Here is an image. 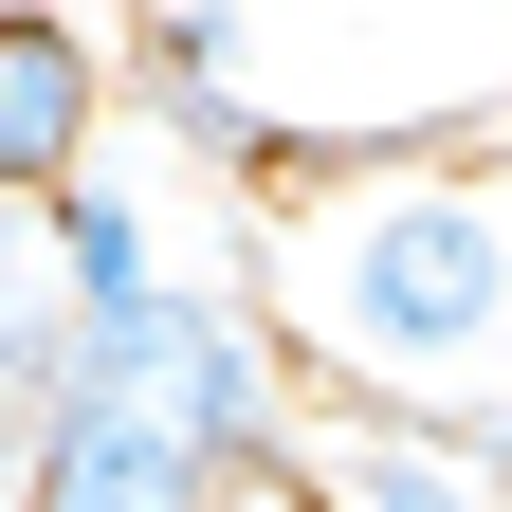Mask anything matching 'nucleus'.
Listing matches in <instances>:
<instances>
[{"label":"nucleus","instance_id":"6e6552de","mask_svg":"<svg viewBox=\"0 0 512 512\" xmlns=\"http://www.w3.org/2000/svg\"><path fill=\"white\" fill-rule=\"evenodd\" d=\"M37 220H55V256H74V311H92V330H110V311H147V293H165V220H147V183H128L110 147H92L74 183H55Z\"/></svg>","mask_w":512,"mask_h":512},{"label":"nucleus","instance_id":"423d86ee","mask_svg":"<svg viewBox=\"0 0 512 512\" xmlns=\"http://www.w3.org/2000/svg\"><path fill=\"white\" fill-rule=\"evenodd\" d=\"M110 128V55L55 19V0H0V202H55Z\"/></svg>","mask_w":512,"mask_h":512},{"label":"nucleus","instance_id":"0eeeda50","mask_svg":"<svg viewBox=\"0 0 512 512\" xmlns=\"http://www.w3.org/2000/svg\"><path fill=\"white\" fill-rule=\"evenodd\" d=\"M0 512H220V476L183 458L165 421H128V403H92V384H74V421L37 439V476L0 494Z\"/></svg>","mask_w":512,"mask_h":512},{"label":"nucleus","instance_id":"7ed1b4c3","mask_svg":"<svg viewBox=\"0 0 512 512\" xmlns=\"http://www.w3.org/2000/svg\"><path fill=\"white\" fill-rule=\"evenodd\" d=\"M275 494H293V512H512V494L476 476L458 421H421V403H348V384H293Z\"/></svg>","mask_w":512,"mask_h":512},{"label":"nucleus","instance_id":"1a4fd4ad","mask_svg":"<svg viewBox=\"0 0 512 512\" xmlns=\"http://www.w3.org/2000/svg\"><path fill=\"white\" fill-rule=\"evenodd\" d=\"M458 439H476V476H494V494H512V403H476V421H458Z\"/></svg>","mask_w":512,"mask_h":512},{"label":"nucleus","instance_id":"39448f33","mask_svg":"<svg viewBox=\"0 0 512 512\" xmlns=\"http://www.w3.org/2000/svg\"><path fill=\"white\" fill-rule=\"evenodd\" d=\"M74 366H92L74 256H55L37 202H0V494H19V476H37V439L74 421Z\"/></svg>","mask_w":512,"mask_h":512},{"label":"nucleus","instance_id":"f257e3e1","mask_svg":"<svg viewBox=\"0 0 512 512\" xmlns=\"http://www.w3.org/2000/svg\"><path fill=\"white\" fill-rule=\"evenodd\" d=\"M238 293L293 348V384L476 421V403H512V165H476V147L311 165L238 238Z\"/></svg>","mask_w":512,"mask_h":512},{"label":"nucleus","instance_id":"20e7f679","mask_svg":"<svg viewBox=\"0 0 512 512\" xmlns=\"http://www.w3.org/2000/svg\"><path fill=\"white\" fill-rule=\"evenodd\" d=\"M128 74H147V128H165L183 165H220V183H256V165L293 147V110L256 92V19H238V0H165Z\"/></svg>","mask_w":512,"mask_h":512},{"label":"nucleus","instance_id":"f03ea898","mask_svg":"<svg viewBox=\"0 0 512 512\" xmlns=\"http://www.w3.org/2000/svg\"><path fill=\"white\" fill-rule=\"evenodd\" d=\"M74 384H92V403H128V421H165L220 494H238V476H275V439H293V348L256 330V293H238V275H165L147 311H110Z\"/></svg>","mask_w":512,"mask_h":512}]
</instances>
